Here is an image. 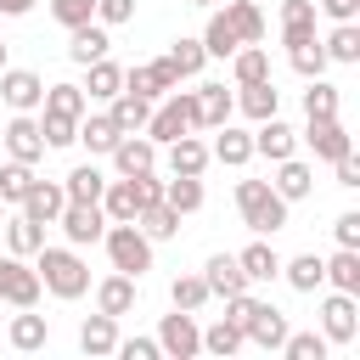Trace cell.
I'll use <instances>...</instances> for the list:
<instances>
[{"label":"cell","instance_id":"1","mask_svg":"<svg viewBox=\"0 0 360 360\" xmlns=\"http://www.w3.org/2000/svg\"><path fill=\"white\" fill-rule=\"evenodd\" d=\"M34 270H39V287L51 292V298H62V304H73V298H84L90 292V264L79 259V248L68 242V248H39L34 253Z\"/></svg>","mask_w":360,"mask_h":360},{"label":"cell","instance_id":"2","mask_svg":"<svg viewBox=\"0 0 360 360\" xmlns=\"http://www.w3.org/2000/svg\"><path fill=\"white\" fill-rule=\"evenodd\" d=\"M287 197L270 186V180H236V214H242V225L253 231V236H276V231H287Z\"/></svg>","mask_w":360,"mask_h":360},{"label":"cell","instance_id":"3","mask_svg":"<svg viewBox=\"0 0 360 360\" xmlns=\"http://www.w3.org/2000/svg\"><path fill=\"white\" fill-rule=\"evenodd\" d=\"M101 248H107L112 270H124V276H135V281H141V276L152 270V248H158V242L129 219V225H107V231H101Z\"/></svg>","mask_w":360,"mask_h":360},{"label":"cell","instance_id":"4","mask_svg":"<svg viewBox=\"0 0 360 360\" xmlns=\"http://www.w3.org/2000/svg\"><path fill=\"white\" fill-rule=\"evenodd\" d=\"M321 338L338 343V349L360 338V292H338V287H332V292L321 298Z\"/></svg>","mask_w":360,"mask_h":360},{"label":"cell","instance_id":"5","mask_svg":"<svg viewBox=\"0 0 360 360\" xmlns=\"http://www.w3.org/2000/svg\"><path fill=\"white\" fill-rule=\"evenodd\" d=\"M39 270L28 264V259H17V253H6L0 259V304H11V309H34L39 304Z\"/></svg>","mask_w":360,"mask_h":360},{"label":"cell","instance_id":"6","mask_svg":"<svg viewBox=\"0 0 360 360\" xmlns=\"http://www.w3.org/2000/svg\"><path fill=\"white\" fill-rule=\"evenodd\" d=\"M158 349H163L169 360H191V354H202V326H197V315H191V309L163 315V321H158Z\"/></svg>","mask_w":360,"mask_h":360},{"label":"cell","instance_id":"7","mask_svg":"<svg viewBox=\"0 0 360 360\" xmlns=\"http://www.w3.org/2000/svg\"><path fill=\"white\" fill-rule=\"evenodd\" d=\"M0 146H6V158H17V163H39V158H45L39 118H34V112H11L6 129H0Z\"/></svg>","mask_w":360,"mask_h":360},{"label":"cell","instance_id":"8","mask_svg":"<svg viewBox=\"0 0 360 360\" xmlns=\"http://www.w3.org/2000/svg\"><path fill=\"white\" fill-rule=\"evenodd\" d=\"M298 141L321 158V163H332V158H343V152H354V135L343 129V118H304V129H298Z\"/></svg>","mask_w":360,"mask_h":360},{"label":"cell","instance_id":"9","mask_svg":"<svg viewBox=\"0 0 360 360\" xmlns=\"http://www.w3.org/2000/svg\"><path fill=\"white\" fill-rule=\"evenodd\" d=\"M56 225H62V236H68L73 248H96L101 231H107V214H101V202H62Z\"/></svg>","mask_w":360,"mask_h":360},{"label":"cell","instance_id":"10","mask_svg":"<svg viewBox=\"0 0 360 360\" xmlns=\"http://www.w3.org/2000/svg\"><path fill=\"white\" fill-rule=\"evenodd\" d=\"M39 96H45V79L34 73V68H0V101L11 107V112H39Z\"/></svg>","mask_w":360,"mask_h":360},{"label":"cell","instance_id":"11","mask_svg":"<svg viewBox=\"0 0 360 360\" xmlns=\"http://www.w3.org/2000/svg\"><path fill=\"white\" fill-rule=\"evenodd\" d=\"M180 84V73L169 68V56H158V62H135V68H124V90H135V96H146V101H163L169 90Z\"/></svg>","mask_w":360,"mask_h":360},{"label":"cell","instance_id":"12","mask_svg":"<svg viewBox=\"0 0 360 360\" xmlns=\"http://www.w3.org/2000/svg\"><path fill=\"white\" fill-rule=\"evenodd\" d=\"M292 152H298V129H292V124H281V112L253 124V158L281 163V158H292Z\"/></svg>","mask_w":360,"mask_h":360},{"label":"cell","instance_id":"13","mask_svg":"<svg viewBox=\"0 0 360 360\" xmlns=\"http://www.w3.org/2000/svg\"><path fill=\"white\" fill-rule=\"evenodd\" d=\"M62 202H68V191H62V180H28V191H22V214L28 219H39V225H56V214H62Z\"/></svg>","mask_w":360,"mask_h":360},{"label":"cell","instance_id":"14","mask_svg":"<svg viewBox=\"0 0 360 360\" xmlns=\"http://www.w3.org/2000/svg\"><path fill=\"white\" fill-rule=\"evenodd\" d=\"M202 281H208V298H236V292H248V287H253V281L242 276L236 253H208V264H202Z\"/></svg>","mask_w":360,"mask_h":360},{"label":"cell","instance_id":"15","mask_svg":"<svg viewBox=\"0 0 360 360\" xmlns=\"http://www.w3.org/2000/svg\"><path fill=\"white\" fill-rule=\"evenodd\" d=\"M242 332H248V343H253V349H270V354H281V338H287L292 326H287V315H281L276 304H264V298H259V309L248 315V326H242Z\"/></svg>","mask_w":360,"mask_h":360},{"label":"cell","instance_id":"16","mask_svg":"<svg viewBox=\"0 0 360 360\" xmlns=\"http://www.w3.org/2000/svg\"><path fill=\"white\" fill-rule=\"evenodd\" d=\"M118 135H124V129H118L107 112H90V107H84V112H79V135H73V146H84L90 158H107V152L118 146Z\"/></svg>","mask_w":360,"mask_h":360},{"label":"cell","instance_id":"17","mask_svg":"<svg viewBox=\"0 0 360 360\" xmlns=\"http://www.w3.org/2000/svg\"><path fill=\"white\" fill-rule=\"evenodd\" d=\"M107 158H112L118 174H146V169H158V141H146V135L135 129V135H118V146H112Z\"/></svg>","mask_w":360,"mask_h":360},{"label":"cell","instance_id":"18","mask_svg":"<svg viewBox=\"0 0 360 360\" xmlns=\"http://www.w3.org/2000/svg\"><path fill=\"white\" fill-rule=\"evenodd\" d=\"M141 208H146V202H141V186H135L129 174L107 180V191H101V214H107V225H129Z\"/></svg>","mask_w":360,"mask_h":360},{"label":"cell","instance_id":"19","mask_svg":"<svg viewBox=\"0 0 360 360\" xmlns=\"http://www.w3.org/2000/svg\"><path fill=\"white\" fill-rule=\"evenodd\" d=\"M135 298H141V281L124 276V270H112V276L96 281V309H101V315H129Z\"/></svg>","mask_w":360,"mask_h":360},{"label":"cell","instance_id":"20","mask_svg":"<svg viewBox=\"0 0 360 360\" xmlns=\"http://www.w3.org/2000/svg\"><path fill=\"white\" fill-rule=\"evenodd\" d=\"M107 45H112V39H107V28H101L96 17H90V22H79V28H68V62H73V68L101 62V56H107Z\"/></svg>","mask_w":360,"mask_h":360},{"label":"cell","instance_id":"21","mask_svg":"<svg viewBox=\"0 0 360 360\" xmlns=\"http://www.w3.org/2000/svg\"><path fill=\"white\" fill-rule=\"evenodd\" d=\"M236 112H248L253 124H259V118H276V112H281V90H276V79L236 84Z\"/></svg>","mask_w":360,"mask_h":360},{"label":"cell","instance_id":"22","mask_svg":"<svg viewBox=\"0 0 360 360\" xmlns=\"http://www.w3.org/2000/svg\"><path fill=\"white\" fill-rule=\"evenodd\" d=\"M208 158H214V163H225V169H242V163H253V135H248V129H236V124H219V129H214Z\"/></svg>","mask_w":360,"mask_h":360},{"label":"cell","instance_id":"23","mask_svg":"<svg viewBox=\"0 0 360 360\" xmlns=\"http://www.w3.org/2000/svg\"><path fill=\"white\" fill-rule=\"evenodd\" d=\"M0 231H6V253H17V259H34V253L45 248V225H39V219H28L22 208H17V214H6V225H0Z\"/></svg>","mask_w":360,"mask_h":360},{"label":"cell","instance_id":"24","mask_svg":"<svg viewBox=\"0 0 360 360\" xmlns=\"http://www.w3.org/2000/svg\"><path fill=\"white\" fill-rule=\"evenodd\" d=\"M79 349L90 354V360H101V354H112L118 349V315H84L79 321Z\"/></svg>","mask_w":360,"mask_h":360},{"label":"cell","instance_id":"25","mask_svg":"<svg viewBox=\"0 0 360 360\" xmlns=\"http://www.w3.org/2000/svg\"><path fill=\"white\" fill-rule=\"evenodd\" d=\"M231 112H236V96L225 84H197V129H219L231 124Z\"/></svg>","mask_w":360,"mask_h":360},{"label":"cell","instance_id":"26","mask_svg":"<svg viewBox=\"0 0 360 360\" xmlns=\"http://www.w3.org/2000/svg\"><path fill=\"white\" fill-rule=\"evenodd\" d=\"M270 186H276L287 202H304V197L315 191V169H309V163L292 152V158H281V163H276V180H270Z\"/></svg>","mask_w":360,"mask_h":360},{"label":"cell","instance_id":"27","mask_svg":"<svg viewBox=\"0 0 360 360\" xmlns=\"http://www.w3.org/2000/svg\"><path fill=\"white\" fill-rule=\"evenodd\" d=\"M208 163L214 158H208V141H197V129L169 141V174H202Z\"/></svg>","mask_w":360,"mask_h":360},{"label":"cell","instance_id":"28","mask_svg":"<svg viewBox=\"0 0 360 360\" xmlns=\"http://www.w3.org/2000/svg\"><path fill=\"white\" fill-rule=\"evenodd\" d=\"M163 202L186 219V214H197L202 202H208V191H202V174H169L163 180Z\"/></svg>","mask_w":360,"mask_h":360},{"label":"cell","instance_id":"29","mask_svg":"<svg viewBox=\"0 0 360 360\" xmlns=\"http://www.w3.org/2000/svg\"><path fill=\"white\" fill-rule=\"evenodd\" d=\"M6 343L17 349V354H34V349H45L51 343V321L45 315H11V326H6Z\"/></svg>","mask_w":360,"mask_h":360},{"label":"cell","instance_id":"30","mask_svg":"<svg viewBox=\"0 0 360 360\" xmlns=\"http://www.w3.org/2000/svg\"><path fill=\"white\" fill-rule=\"evenodd\" d=\"M219 17L231 22V34H236L242 45H259V39H264V11H259V0H225Z\"/></svg>","mask_w":360,"mask_h":360},{"label":"cell","instance_id":"31","mask_svg":"<svg viewBox=\"0 0 360 360\" xmlns=\"http://www.w3.org/2000/svg\"><path fill=\"white\" fill-rule=\"evenodd\" d=\"M107 118H112L124 135H135V129H146V118H152V101H146V96H135V90H118V96L107 101Z\"/></svg>","mask_w":360,"mask_h":360},{"label":"cell","instance_id":"32","mask_svg":"<svg viewBox=\"0 0 360 360\" xmlns=\"http://www.w3.org/2000/svg\"><path fill=\"white\" fill-rule=\"evenodd\" d=\"M236 264H242V276H248V281H276V276H281V253H276L264 236H259V242H248V248L236 253Z\"/></svg>","mask_w":360,"mask_h":360},{"label":"cell","instance_id":"33","mask_svg":"<svg viewBox=\"0 0 360 360\" xmlns=\"http://www.w3.org/2000/svg\"><path fill=\"white\" fill-rule=\"evenodd\" d=\"M315 39V0H281V45Z\"/></svg>","mask_w":360,"mask_h":360},{"label":"cell","instance_id":"34","mask_svg":"<svg viewBox=\"0 0 360 360\" xmlns=\"http://www.w3.org/2000/svg\"><path fill=\"white\" fill-rule=\"evenodd\" d=\"M321 270H326V287L360 292V248H338L332 259H321Z\"/></svg>","mask_w":360,"mask_h":360},{"label":"cell","instance_id":"35","mask_svg":"<svg viewBox=\"0 0 360 360\" xmlns=\"http://www.w3.org/2000/svg\"><path fill=\"white\" fill-rule=\"evenodd\" d=\"M84 73H90V79H84L79 90H84L90 101H112V96L124 90V68H118V62H107V56H101V62H90Z\"/></svg>","mask_w":360,"mask_h":360},{"label":"cell","instance_id":"36","mask_svg":"<svg viewBox=\"0 0 360 360\" xmlns=\"http://www.w3.org/2000/svg\"><path fill=\"white\" fill-rule=\"evenodd\" d=\"M202 349H208V354H219V360H231L236 349H248V332H242L231 315H219L214 326H202Z\"/></svg>","mask_w":360,"mask_h":360},{"label":"cell","instance_id":"37","mask_svg":"<svg viewBox=\"0 0 360 360\" xmlns=\"http://www.w3.org/2000/svg\"><path fill=\"white\" fill-rule=\"evenodd\" d=\"M321 51H326V62H360V22H332V34L321 39Z\"/></svg>","mask_w":360,"mask_h":360},{"label":"cell","instance_id":"38","mask_svg":"<svg viewBox=\"0 0 360 360\" xmlns=\"http://www.w3.org/2000/svg\"><path fill=\"white\" fill-rule=\"evenodd\" d=\"M231 79H236V84L270 79V51H264V45H236V51H231Z\"/></svg>","mask_w":360,"mask_h":360},{"label":"cell","instance_id":"39","mask_svg":"<svg viewBox=\"0 0 360 360\" xmlns=\"http://www.w3.org/2000/svg\"><path fill=\"white\" fill-rule=\"evenodd\" d=\"M62 191H68V202H101V191H107V174H101L96 163H79V169L62 180Z\"/></svg>","mask_w":360,"mask_h":360},{"label":"cell","instance_id":"40","mask_svg":"<svg viewBox=\"0 0 360 360\" xmlns=\"http://www.w3.org/2000/svg\"><path fill=\"white\" fill-rule=\"evenodd\" d=\"M281 276H287V287H292V292H315V287H326V270H321V259H315V253L281 259Z\"/></svg>","mask_w":360,"mask_h":360},{"label":"cell","instance_id":"41","mask_svg":"<svg viewBox=\"0 0 360 360\" xmlns=\"http://www.w3.org/2000/svg\"><path fill=\"white\" fill-rule=\"evenodd\" d=\"M163 56H169V68H174L180 79H197V73H202V62H208L202 39H191V34H180V39H174V45L163 51Z\"/></svg>","mask_w":360,"mask_h":360},{"label":"cell","instance_id":"42","mask_svg":"<svg viewBox=\"0 0 360 360\" xmlns=\"http://www.w3.org/2000/svg\"><path fill=\"white\" fill-rule=\"evenodd\" d=\"M39 107H45V112H62V118H79V112L90 107V96H84L79 84H68V79H62V84H45Z\"/></svg>","mask_w":360,"mask_h":360},{"label":"cell","instance_id":"43","mask_svg":"<svg viewBox=\"0 0 360 360\" xmlns=\"http://www.w3.org/2000/svg\"><path fill=\"white\" fill-rule=\"evenodd\" d=\"M135 225H141L152 242H169V236H180V214H174L169 202H146V208L135 214Z\"/></svg>","mask_w":360,"mask_h":360},{"label":"cell","instance_id":"44","mask_svg":"<svg viewBox=\"0 0 360 360\" xmlns=\"http://www.w3.org/2000/svg\"><path fill=\"white\" fill-rule=\"evenodd\" d=\"M287 62H292V73L298 79H321L332 62H326V51H321V39H304V45H287Z\"/></svg>","mask_w":360,"mask_h":360},{"label":"cell","instance_id":"45","mask_svg":"<svg viewBox=\"0 0 360 360\" xmlns=\"http://www.w3.org/2000/svg\"><path fill=\"white\" fill-rule=\"evenodd\" d=\"M28 180H34V163L6 158V163H0V202H6V208H17V202H22V191H28Z\"/></svg>","mask_w":360,"mask_h":360},{"label":"cell","instance_id":"46","mask_svg":"<svg viewBox=\"0 0 360 360\" xmlns=\"http://www.w3.org/2000/svg\"><path fill=\"white\" fill-rule=\"evenodd\" d=\"M304 118H338V84H326V73L309 79V90H304Z\"/></svg>","mask_w":360,"mask_h":360},{"label":"cell","instance_id":"47","mask_svg":"<svg viewBox=\"0 0 360 360\" xmlns=\"http://www.w3.org/2000/svg\"><path fill=\"white\" fill-rule=\"evenodd\" d=\"M169 304L197 315V309L208 304V281H202V276H174V281H169Z\"/></svg>","mask_w":360,"mask_h":360},{"label":"cell","instance_id":"48","mask_svg":"<svg viewBox=\"0 0 360 360\" xmlns=\"http://www.w3.org/2000/svg\"><path fill=\"white\" fill-rule=\"evenodd\" d=\"M326 349H332V343H326L321 332H287V338H281V354H287V360H326Z\"/></svg>","mask_w":360,"mask_h":360},{"label":"cell","instance_id":"49","mask_svg":"<svg viewBox=\"0 0 360 360\" xmlns=\"http://www.w3.org/2000/svg\"><path fill=\"white\" fill-rule=\"evenodd\" d=\"M39 135H45V152H56V146H73V135H79V118L39 112Z\"/></svg>","mask_w":360,"mask_h":360},{"label":"cell","instance_id":"50","mask_svg":"<svg viewBox=\"0 0 360 360\" xmlns=\"http://www.w3.org/2000/svg\"><path fill=\"white\" fill-rule=\"evenodd\" d=\"M236 45H242V39H236V34H231V22L214 11V17H208V28H202V51H208V56H231Z\"/></svg>","mask_w":360,"mask_h":360},{"label":"cell","instance_id":"51","mask_svg":"<svg viewBox=\"0 0 360 360\" xmlns=\"http://www.w3.org/2000/svg\"><path fill=\"white\" fill-rule=\"evenodd\" d=\"M51 17H56L62 28H79V22L96 17V0H51Z\"/></svg>","mask_w":360,"mask_h":360},{"label":"cell","instance_id":"52","mask_svg":"<svg viewBox=\"0 0 360 360\" xmlns=\"http://www.w3.org/2000/svg\"><path fill=\"white\" fill-rule=\"evenodd\" d=\"M135 17V0H96V22L101 28H124Z\"/></svg>","mask_w":360,"mask_h":360},{"label":"cell","instance_id":"53","mask_svg":"<svg viewBox=\"0 0 360 360\" xmlns=\"http://www.w3.org/2000/svg\"><path fill=\"white\" fill-rule=\"evenodd\" d=\"M112 354H124V360H158L163 349H158V338H118Z\"/></svg>","mask_w":360,"mask_h":360},{"label":"cell","instance_id":"54","mask_svg":"<svg viewBox=\"0 0 360 360\" xmlns=\"http://www.w3.org/2000/svg\"><path fill=\"white\" fill-rule=\"evenodd\" d=\"M332 236H338V248H360V214H354V208L338 214V219H332Z\"/></svg>","mask_w":360,"mask_h":360},{"label":"cell","instance_id":"55","mask_svg":"<svg viewBox=\"0 0 360 360\" xmlns=\"http://www.w3.org/2000/svg\"><path fill=\"white\" fill-rule=\"evenodd\" d=\"M315 11H326L332 22H360V0H315Z\"/></svg>","mask_w":360,"mask_h":360},{"label":"cell","instance_id":"56","mask_svg":"<svg viewBox=\"0 0 360 360\" xmlns=\"http://www.w3.org/2000/svg\"><path fill=\"white\" fill-rule=\"evenodd\" d=\"M332 169H338V186H360V163H354V152H343V158H332Z\"/></svg>","mask_w":360,"mask_h":360},{"label":"cell","instance_id":"57","mask_svg":"<svg viewBox=\"0 0 360 360\" xmlns=\"http://www.w3.org/2000/svg\"><path fill=\"white\" fill-rule=\"evenodd\" d=\"M135 186H141V202H163V180H158V169H146V174H129Z\"/></svg>","mask_w":360,"mask_h":360},{"label":"cell","instance_id":"58","mask_svg":"<svg viewBox=\"0 0 360 360\" xmlns=\"http://www.w3.org/2000/svg\"><path fill=\"white\" fill-rule=\"evenodd\" d=\"M34 0H0V17H28Z\"/></svg>","mask_w":360,"mask_h":360},{"label":"cell","instance_id":"59","mask_svg":"<svg viewBox=\"0 0 360 360\" xmlns=\"http://www.w3.org/2000/svg\"><path fill=\"white\" fill-rule=\"evenodd\" d=\"M6 62H11V45H6V39H0V68H6Z\"/></svg>","mask_w":360,"mask_h":360},{"label":"cell","instance_id":"60","mask_svg":"<svg viewBox=\"0 0 360 360\" xmlns=\"http://www.w3.org/2000/svg\"><path fill=\"white\" fill-rule=\"evenodd\" d=\"M191 6H214V0H191Z\"/></svg>","mask_w":360,"mask_h":360},{"label":"cell","instance_id":"61","mask_svg":"<svg viewBox=\"0 0 360 360\" xmlns=\"http://www.w3.org/2000/svg\"><path fill=\"white\" fill-rule=\"evenodd\" d=\"M0 225H6V202H0Z\"/></svg>","mask_w":360,"mask_h":360},{"label":"cell","instance_id":"62","mask_svg":"<svg viewBox=\"0 0 360 360\" xmlns=\"http://www.w3.org/2000/svg\"><path fill=\"white\" fill-rule=\"evenodd\" d=\"M0 129H6V124H0Z\"/></svg>","mask_w":360,"mask_h":360}]
</instances>
